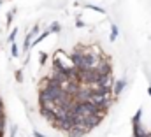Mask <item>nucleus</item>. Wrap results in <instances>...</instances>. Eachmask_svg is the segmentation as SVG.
<instances>
[{"mask_svg":"<svg viewBox=\"0 0 151 137\" xmlns=\"http://www.w3.org/2000/svg\"><path fill=\"white\" fill-rule=\"evenodd\" d=\"M141 114H142V111L139 109V111L135 112L134 120H132V125H134V137H150V134H146V132L141 128Z\"/></svg>","mask_w":151,"mask_h":137,"instance_id":"nucleus-1","label":"nucleus"},{"mask_svg":"<svg viewBox=\"0 0 151 137\" xmlns=\"http://www.w3.org/2000/svg\"><path fill=\"white\" fill-rule=\"evenodd\" d=\"M40 114H42L46 120H49V121H56V114H55L53 109H46V107H42V109H40Z\"/></svg>","mask_w":151,"mask_h":137,"instance_id":"nucleus-2","label":"nucleus"},{"mask_svg":"<svg viewBox=\"0 0 151 137\" xmlns=\"http://www.w3.org/2000/svg\"><path fill=\"white\" fill-rule=\"evenodd\" d=\"M37 27H34V30H32V32H30V34L27 35V39H25V46H23V49H25V51H27V49H28V48H30V42H32V37H34V35L37 34Z\"/></svg>","mask_w":151,"mask_h":137,"instance_id":"nucleus-3","label":"nucleus"},{"mask_svg":"<svg viewBox=\"0 0 151 137\" xmlns=\"http://www.w3.org/2000/svg\"><path fill=\"white\" fill-rule=\"evenodd\" d=\"M69 134H70V137H81L84 134V130H81L79 127H74V125H72V128L69 130Z\"/></svg>","mask_w":151,"mask_h":137,"instance_id":"nucleus-4","label":"nucleus"},{"mask_svg":"<svg viewBox=\"0 0 151 137\" xmlns=\"http://www.w3.org/2000/svg\"><path fill=\"white\" fill-rule=\"evenodd\" d=\"M125 84H127V81H125V79H119V81L114 84V93H116V95H118V93H121V90L125 88Z\"/></svg>","mask_w":151,"mask_h":137,"instance_id":"nucleus-5","label":"nucleus"},{"mask_svg":"<svg viewBox=\"0 0 151 137\" xmlns=\"http://www.w3.org/2000/svg\"><path fill=\"white\" fill-rule=\"evenodd\" d=\"M116 37H118V27L113 25V27H111V37H109V39H111V40H116Z\"/></svg>","mask_w":151,"mask_h":137,"instance_id":"nucleus-6","label":"nucleus"},{"mask_svg":"<svg viewBox=\"0 0 151 137\" xmlns=\"http://www.w3.org/2000/svg\"><path fill=\"white\" fill-rule=\"evenodd\" d=\"M47 34H49V32H44V34L40 35V37H37V39H35V40H34V44H39V42H40V40H42V39H44V37H47Z\"/></svg>","mask_w":151,"mask_h":137,"instance_id":"nucleus-7","label":"nucleus"},{"mask_svg":"<svg viewBox=\"0 0 151 137\" xmlns=\"http://www.w3.org/2000/svg\"><path fill=\"white\" fill-rule=\"evenodd\" d=\"M16 34H18V30H12V32H11V37H9V42H14V37H16Z\"/></svg>","mask_w":151,"mask_h":137,"instance_id":"nucleus-8","label":"nucleus"},{"mask_svg":"<svg viewBox=\"0 0 151 137\" xmlns=\"http://www.w3.org/2000/svg\"><path fill=\"white\" fill-rule=\"evenodd\" d=\"M51 30H53V32H58V30H60V25H58V23H55V25L51 27Z\"/></svg>","mask_w":151,"mask_h":137,"instance_id":"nucleus-9","label":"nucleus"},{"mask_svg":"<svg viewBox=\"0 0 151 137\" xmlns=\"http://www.w3.org/2000/svg\"><path fill=\"white\" fill-rule=\"evenodd\" d=\"M12 56H18V48L12 44Z\"/></svg>","mask_w":151,"mask_h":137,"instance_id":"nucleus-10","label":"nucleus"},{"mask_svg":"<svg viewBox=\"0 0 151 137\" xmlns=\"http://www.w3.org/2000/svg\"><path fill=\"white\" fill-rule=\"evenodd\" d=\"M34 136H35V137H44L42 134H40V132H34Z\"/></svg>","mask_w":151,"mask_h":137,"instance_id":"nucleus-11","label":"nucleus"},{"mask_svg":"<svg viewBox=\"0 0 151 137\" xmlns=\"http://www.w3.org/2000/svg\"><path fill=\"white\" fill-rule=\"evenodd\" d=\"M150 95H151V88H150Z\"/></svg>","mask_w":151,"mask_h":137,"instance_id":"nucleus-12","label":"nucleus"},{"mask_svg":"<svg viewBox=\"0 0 151 137\" xmlns=\"http://www.w3.org/2000/svg\"><path fill=\"white\" fill-rule=\"evenodd\" d=\"M0 5H2V0H0Z\"/></svg>","mask_w":151,"mask_h":137,"instance_id":"nucleus-13","label":"nucleus"}]
</instances>
